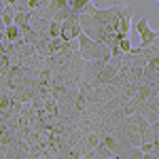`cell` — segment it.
I'll return each mask as SVG.
<instances>
[{"mask_svg": "<svg viewBox=\"0 0 159 159\" xmlns=\"http://www.w3.org/2000/svg\"><path fill=\"white\" fill-rule=\"evenodd\" d=\"M144 159H159V144H155V147L151 148V153H148Z\"/></svg>", "mask_w": 159, "mask_h": 159, "instance_id": "cell-11", "label": "cell"}, {"mask_svg": "<svg viewBox=\"0 0 159 159\" xmlns=\"http://www.w3.org/2000/svg\"><path fill=\"white\" fill-rule=\"evenodd\" d=\"M49 34H51V38H55V36H61V24H60V21H55V19H51V25H49Z\"/></svg>", "mask_w": 159, "mask_h": 159, "instance_id": "cell-9", "label": "cell"}, {"mask_svg": "<svg viewBox=\"0 0 159 159\" xmlns=\"http://www.w3.org/2000/svg\"><path fill=\"white\" fill-rule=\"evenodd\" d=\"M36 53L43 55V57H49L53 55V49H51V36H43L36 40Z\"/></svg>", "mask_w": 159, "mask_h": 159, "instance_id": "cell-4", "label": "cell"}, {"mask_svg": "<svg viewBox=\"0 0 159 159\" xmlns=\"http://www.w3.org/2000/svg\"><path fill=\"white\" fill-rule=\"evenodd\" d=\"M89 2H91V0H68L70 9H72V11H76V13H83Z\"/></svg>", "mask_w": 159, "mask_h": 159, "instance_id": "cell-8", "label": "cell"}, {"mask_svg": "<svg viewBox=\"0 0 159 159\" xmlns=\"http://www.w3.org/2000/svg\"><path fill=\"white\" fill-rule=\"evenodd\" d=\"M136 30H138V34H140V45L142 47H148V45H153L155 43V36H157V30H153L151 25H148V19H138V24H136Z\"/></svg>", "mask_w": 159, "mask_h": 159, "instance_id": "cell-1", "label": "cell"}, {"mask_svg": "<svg viewBox=\"0 0 159 159\" xmlns=\"http://www.w3.org/2000/svg\"><path fill=\"white\" fill-rule=\"evenodd\" d=\"M151 127H153V134H155V138H159V119L155 123H151Z\"/></svg>", "mask_w": 159, "mask_h": 159, "instance_id": "cell-13", "label": "cell"}, {"mask_svg": "<svg viewBox=\"0 0 159 159\" xmlns=\"http://www.w3.org/2000/svg\"><path fill=\"white\" fill-rule=\"evenodd\" d=\"M79 49H81V55L85 60H93V49H96V40L91 36H87L85 32L79 36Z\"/></svg>", "mask_w": 159, "mask_h": 159, "instance_id": "cell-2", "label": "cell"}, {"mask_svg": "<svg viewBox=\"0 0 159 159\" xmlns=\"http://www.w3.org/2000/svg\"><path fill=\"white\" fill-rule=\"evenodd\" d=\"M119 47H121V51H123V53H129V51L134 49V47H132V43H129V38H127V36H123L121 40H119Z\"/></svg>", "mask_w": 159, "mask_h": 159, "instance_id": "cell-10", "label": "cell"}, {"mask_svg": "<svg viewBox=\"0 0 159 159\" xmlns=\"http://www.w3.org/2000/svg\"><path fill=\"white\" fill-rule=\"evenodd\" d=\"M119 157H132V159H144V153L140 147H127L119 151Z\"/></svg>", "mask_w": 159, "mask_h": 159, "instance_id": "cell-6", "label": "cell"}, {"mask_svg": "<svg viewBox=\"0 0 159 159\" xmlns=\"http://www.w3.org/2000/svg\"><path fill=\"white\" fill-rule=\"evenodd\" d=\"M132 15H134L132 7H125V4H123V11H121V15H119V24H117V30H119L121 34H129V25H132Z\"/></svg>", "mask_w": 159, "mask_h": 159, "instance_id": "cell-3", "label": "cell"}, {"mask_svg": "<svg viewBox=\"0 0 159 159\" xmlns=\"http://www.w3.org/2000/svg\"><path fill=\"white\" fill-rule=\"evenodd\" d=\"M102 142H104L115 155H119V140H117V136H115V134H104V136H102Z\"/></svg>", "mask_w": 159, "mask_h": 159, "instance_id": "cell-7", "label": "cell"}, {"mask_svg": "<svg viewBox=\"0 0 159 159\" xmlns=\"http://www.w3.org/2000/svg\"><path fill=\"white\" fill-rule=\"evenodd\" d=\"M2 36L4 38H9L11 43H15V40H19L21 38V28L19 25H7V28H2Z\"/></svg>", "mask_w": 159, "mask_h": 159, "instance_id": "cell-5", "label": "cell"}, {"mask_svg": "<svg viewBox=\"0 0 159 159\" xmlns=\"http://www.w3.org/2000/svg\"><path fill=\"white\" fill-rule=\"evenodd\" d=\"M155 147V142H142L140 144V148H142V153H144V157H147L148 153H151V148Z\"/></svg>", "mask_w": 159, "mask_h": 159, "instance_id": "cell-12", "label": "cell"}, {"mask_svg": "<svg viewBox=\"0 0 159 159\" xmlns=\"http://www.w3.org/2000/svg\"><path fill=\"white\" fill-rule=\"evenodd\" d=\"M153 45H155V47L159 49V30H157V36H155V43H153Z\"/></svg>", "mask_w": 159, "mask_h": 159, "instance_id": "cell-14", "label": "cell"}]
</instances>
